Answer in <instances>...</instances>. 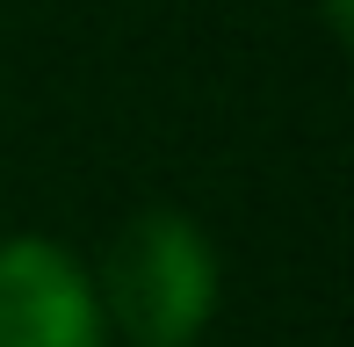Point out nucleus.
Returning a JSON list of instances; mask_svg holds the SVG:
<instances>
[{"label": "nucleus", "mask_w": 354, "mask_h": 347, "mask_svg": "<svg viewBox=\"0 0 354 347\" xmlns=\"http://www.w3.org/2000/svg\"><path fill=\"white\" fill-rule=\"evenodd\" d=\"M102 297L138 347H188L217 311V254L181 210H145L109 246Z\"/></svg>", "instance_id": "f257e3e1"}, {"label": "nucleus", "mask_w": 354, "mask_h": 347, "mask_svg": "<svg viewBox=\"0 0 354 347\" xmlns=\"http://www.w3.org/2000/svg\"><path fill=\"white\" fill-rule=\"evenodd\" d=\"M0 347H102V297L66 246H0Z\"/></svg>", "instance_id": "f03ea898"}]
</instances>
